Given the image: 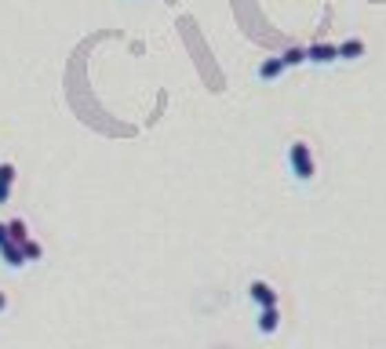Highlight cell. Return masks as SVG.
<instances>
[{"label": "cell", "instance_id": "6da1fadb", "mask_svg": "<svg viewBox=\"0 0 386 349\" xmlns=\"http://www.w3.org/2000/svg\"><path fill=\"white\" fill-rule=\"evenodd\" d=\"M288 164H292V175L299 178V182H310L314 178V153H310V146L306 142H292L288 146Z\"/></svg>", "mask_w": 386, "mask_h": 349}, {"label": "cell", "instance_id": "7a4b0ae2", "mask_svg": "<svg viewBox=\"0 0 386 349\" xmlns=\"http://www.w3.org/2000/svg\"><path fill=\"white\" fill-rule=\"evenodd\" d=\"M306 59L317 62V66H328V62H339V44H310L306 47Z\"/></svg>", "mask_w": 386, "mask_h": 349}, {"label": "cell", "instance_id": "3957f363", "mask_svg": "<svg viewBox=\"0 0 386 349\" xmlns=\"http://www.w3.org/2000/svg\"><path fill=\"white\" fill-rule=\"evenodd\" d=\"M248 295H252V302H259L263 309H270V306H277V291L270 288L266 280H255L252 288H248Z\"/></svg>", "mask_w": 386, "mask_h": 349}, {"label": "cell", "instance_id": "277c9868", "mask_svg": "<svg viewBox=\"0 0 386 349\" xmlns=\"http://www.w3.org/2000/svg\"><path fill=\"white\" fill-rule=\"evenodd\" d=\"M285 70H288V66H285V59H281V55H277V59H266L263 66H259V81H277Z\"/></svg>", "mask_w": 386, "mask_h": 349}, {"label": "cell", "instance_id": "5b68a950", "mask_svg": "<svg viewBox=\"0 0 386 349\" xmlns=\"http://www.w3.org/2000/svg\"><path fill=\"white\" fill-rule=\"evenodd\" d=\"M361 55H365V41H357V36H350V41L339 44V59L343 62H354V59H361Z\"/></svg>", "mask_w": 386, "mask_h": 349}, {"label": "cell", "instance_id": "8992f818", "mask_svg": "<svg viewBox=\"0 0 386 349\" xmlns=\"http://www.w3.org/2000/svg\"><path fill=\"white\" fill-rule=\"evenodd\" d=\"M277 324H281L277 306H270V309H263V313H259V331H263V335H274V331H277Z\"/></svg>", "mask_w": 386, "mask_h": 349}, {"label": "cell", "instance_id": "52a82bcc", "mask_svg": "<svg viewBox=\"0 0 386 349\" xmlns=\"http://www.w3.org/2000/svg\"><path fill=\"white\" fill-rule=\"evenodd\" d=\"M15 164H0V204L8 200V193H11V182H15Z\"/></svg>", "mask_w": 386, "mask_h": 349}, {"label": "cell", "instance_id": "ba28073f", "mask_svg": "<svg viewBox=\"0 0 386 349\" xmlns=\"http://www.w3.org/2000/svg\"><path fill=\"white\" fill-rule=\"evenodd\" d=\"M0 255H4V262H8V266H22V262H26L22 244H4V248H0Z\"/></svg>", "mask_w": 386, "mask_h": 349}, {"label": "cell", "instance_id": "9c48e42d", "mask_svg": "<svg viewBox=\"0 0 386 349\" xmlns=\"http://www.w3.org/2000/svg\"><path fill=\"white\" fill-rule=\"evenodd\" d=\"M281 59H285V66H303V62H310L306 59V47H288V51H281Z\"/></svg>", "mask_w": 386, "mask_h": 349}, {"label": "cell", "instance_id": "30bf717a", "mask_svg": "<svg viewBox=\"0 0 386 349\" xmlns=\"http://www.w3.org/2000/svg\"><path fill=\"white\" fill-rule=\"evenodd\" d=\"M8 229H11V244H26V222H22V218L8 222Z\"/></svg>", "mask_w": 386, "mask_h": 349}, {"label": "cell", "instance_id": "8fae6325", "mask_svg": "<svg viewBox=\"0 0 386 349\" xmlns=\"http://www.w3.org/2000/svg\"><path fill=\"white\" fill-rule=\"evenodd\" d=\"M22 251H26V258H41V248H37L33 240H26V244H22Z\"/></svg>", "mask_w": 386, "mask_h": 349}, {"label": "cell", "instance_id": "7c38bea8", "mask_svg": "<svg viewBox=\"0 0 386 349\" xmlns=\"http://www.w3.org/2000/svg\"><path fill=\"white\" fill-rule=\"evenodd\" d=\"M4 244H11V229L0 222V248H4Z\"/></svg>", "mask_w": 386, "mask_h": 349}, {"label": "cell", "instance_id": "4fadbf2b", "mask_svg": "<svg viewBox=\"0 0 386 349\" xmlns=\"http://www.w3.org/2000/svg\"><path fill=\"white\" fill-rule=\"evenodd\" d=\"M0 309H4V295H0Z\"/></svg>", "mask_w": 386, "mask_h": 349}]
</instances>
